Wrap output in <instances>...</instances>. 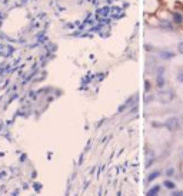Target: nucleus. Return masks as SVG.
Segmentation results:
<instances>
[{
  "label": "nucleus",
  "instance_id": "nucleus-3",
  "mask_svg": "<svg viewBox=\"0 0 183 196\" xmlns=\"http://www.w3.org/2000/svg\"><path fill=\"white\" fill-rule=\"evenodd\" d=\"M173 52H170V50H160L159 52V57L160 59H165V60H169V59H172L173 57Z\"/></svg>",
  "mask_w": 183,
  "mask_h": 196
},
{
  "label": "nucleus",
  "instance_id": "nucleus-1",
  "mask_svg": "<svg viewBox=\"0 0 183 196\" xmlns=\"http://www.w3.org/2000/svg\"><path fill=\"white\" fill-rule=\"evenodd\" d=\"M175 98V93L172 90H162V92L157 93V99L162 103H170Z\"/></svg>",
  "mask_w": 183,
  "mask_h": 196
},
{
  "label": "nucleus",
  "instance_id": "nucleus-13",
  "mask_svg": "<svg viewBox=\"0 0 183 196\" xmlns=\"http://www.w3.org/2000/svg\"><path fill=\"white\" fill-rule=\"evenodd\" d=\"M178 50H179V52H180V53H182V55H183V42H182V43H180V44H179Z\"/></svg>",
  "mask_w": 183,
  "mask_h": 196
},
{
  "label": "nucleus",
  "instance_id": "nucleus-5",
  "mask_svg": "<svg viewBox=\"0 0 183 196\" xmlns=\"http://www.w3.org/2000/svg\"><path fill=\"white\" fill-rule=\"evenodd\" d=\"M159 191H160V186H153L150 191H149V193H147V196H157V193H159Z\"/></svg>",
  "mask_w": 183,
  "mask_h": 196
},
{
  "label": "nucleus",
  "instance_id": "nucleus-7",
  "mask_svg": "<svg viewBox=\"0 0 183 196\" xmlns=\"http://www.w3.org/2000/svg\"><path fill=\"white\" fill-rule=\"evenodd\" d=\"M157 86L159 87H163L165 86V79H163V75H157Z\"/></svg>",
  "mask_w": 183,
  "mask_h": 196
},
{
  "label": "nucleus",
  "instance_id": "nucleus-11",
  "mask_svg": "<svg viewBox=\"0 0 183 196\" xmlns=\"http://www.w3.org/2000/svg\"><path fill=\"white\" fill-rule=\"evenodd\" d=\"M178 80H179V82H183V70L179 72V75H178Z\"/></svg>",
  "mask_w": 183,
  "mask_h": 196
},
{
  "label": "nucleus",
  "instance_id": "nucleus-2",
  "mask_svg": "<svg viewBox=\"0 0 183 196\" xmlns=\"http://www.w3.org/2000/svg\"><path fill=\"white\" fill-rule=\"evenodd\" d=\"M166 127L169 129V130H178L179 129V126H180V120L178 119V117H170V119H167L166 120Z\"/></svg>",
  "mask_w": 183,
  "mask_h": 196
},
{
  "label": "nucleus",
  "instance_id": "nucleus-10",
  "mask_svg": "<svg viewBox=\"0 0 183 196\" xmlns=\"http://www.w3.org/2000/svg\"><path fill=\"white\" fill-rule=\"evenodd\" d=\"M173 173H175V169H173V168H169L166 170V175H167V176H172Z\"/></svg>",
  "mask_w": 183,
  "mask_h": 196
},
{
  "label": "nucleus",
  "instance_id": "nucleus-8",
  "mask_svg": "<svg viewBox=\"0 0 183 196\" xmlns=\"http://www.w3.org/2000/svg\"><path fill=\"white\" fill-rule=\"evenodd\" d=\"M159 175H160V172H153L152 175H149V178H147V180H149V182H152V180H155V179H156V178L159 176Z\"/></svg>",
  "mask_w": 183,
  "mask_h": 196
},
{
  "label": "nucleus",
  "instance_id": "nucleus-6",
  "mask_svg": "<svg viewBox=\"0 0 183 196\" xmlns=\"http://www.w3.org/2000/svg\"><path fill=\"white\" fill-rule=\"evenodd\" d=\"M160 26L165 29H173V24L170 22H167V20H160Z\"/></svg>",
  "mask_w": 183,
  "mask_h": 196
},
{
  "label": "nucleus",
  "instance_id": "nucleus-12",
  "mask_svg": "<svg viewBox=\"0 0 183 196\" xmlns=\"http://www.w3.org/2000/svg\"><path fill=\"white\" fill-rule=\"evenodd\" d=\"M172 196H183V192L175 191V192H172Z\"/></svg>",
  "mask_w": 183,
  "mask_h": 196
},
{
  "label": "nucleus",
  "instance_id": "nucleus-9",
  "mask_svg": "<svg viewBox=\"0 0 183 196\" xmlns=\"http://www.w3.org/2000/svg\"><path fill=\"white\" fill-rule=\"evenodd\" d=\"M163 185L166 186L167 189H175V183H173V182H170V180H166Z\"/></svg>",
  "mask_w": 183,
  "mask_h": 196
},
{
  "label": "nucleus",
  "instance_id": "nucleus-4",
  "mask_svg": "<svg viewBox=\"0 0 183 196\" xmlns=\"http://www.w3.org/2000/svg\"><path fill=\"white\" fill-rule=\"evenodd\" d=\"M172 19H173V23H176V24H180V23L183 22V16L180 14V13H172Z\"/></svg>",
  "mask_w": 183,
  "mask_h": 196
}]
</instances>
